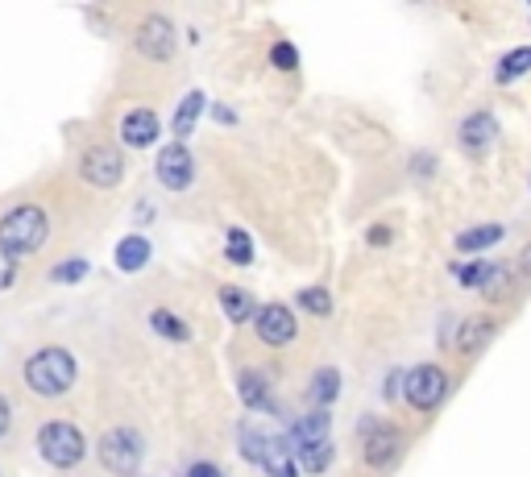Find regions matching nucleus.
<instances>
[{"instance_id":"f257e3e1","label":"nucleus","mask_w":531,"mask_h":477,"mask_svg":"<svg viewBox=\"0 0 531 477\" xmlns=\"http://www.w3.org/2000/svg\"><path fill=\"white\" fill-rule=\"evenodd\" d=\"M25 386L34 390L42 399H54V395H67L75 386V357L67 349H42L25 361Z\"/></svg>"},{"instance_id":"f03ea898","label":"nucleus","mask_w":531,"mask_h":477,"mask_svg":"<svg viewBox=\"0 0 531 477\" xmlns=\"http://www.w3.org/2000/svg\"><path fill=\"white\" fill-rule=\"evenodd\" d=\"M46 233H50L46 212L34 208V204L13 208L5 220H0V245H5L13 258L17 254H38V249L46 245Z\"/></svg>"},{"instance_id":"7ed1b4c3","label":"nucleus","mask_w":531,"mask_h":477,"mask_svg":"<svg viewBox=\"0 0 531 477\" xmlns=\"http://www.w3.org/2000/svg\"><path fill=\"white\" fill-rule=\"evenodd\" d=\"M38 448H42V457L54 469H75L83 461V453H88L83 432L75 424H67V419H54V424H46L42 436H38Z\"/></svg>"},{"instance_id":"20e7f679","label":"nucleus","mask_w":531,"mask_h":477,"mask_svg":"<svg viewBox=\"0 0 531 477\" xmlns=\"http://www.w3.org/2000/svg\"><path fill=\"white\" fill-rule=\"evenodd\" d=\"M403 399L415 411H436L444 399H449V374H444L440 366H415V370H407Z\"/></svg>"},{"instance_id":"39448f33","label":"nucleus","mask_w":531,"mask_h":477,"mask_svg":"<svg viewBox=\"0 0 531 477\" xmlns=\"http://www.w3.org/2000/svg\"><path fill=\"white\" fill-rule=\"evenodd\" d=\"M142 453H146V444L133 428H113L100 440V461L108 473H133L142 465Z\"/></svg>"},{"instance_id":"423d86ee","label":"nucleus","mask_w":531,"mask_h":477,"mask_svg":"<svg viewBox=\"0 0 531 477\" xmlns=\"http://www.w3.org/2000/svg\"><path fill=\"white\" fill-rule=\"evenodd\" d=\"M79 175L88 179L92 187L108 191V187H117L125 179V158H121L117 146H92L88 154H83V162H79Z\"/></svg>"},{"instance_id":"0eeeda50","label":"nucleus","mask_w":531,"mask_h":477,"mask_svg":"<svg viewBox=\"0 0 531 477\" xmlns=\"http://www.w3.org/2000/svg\"><path fill=\"white\" fill-rule=\"evenodd\" d=\"M361 432H366V465L370 469H390L399 461L403 453V432L395 424H374V419H366L361 424Z\"/></svg>"},{"instance_id":"6e6552de","label":"nucleus","mask_w":531,"mask_h":477,"mask_svg":"<svg viewBox=\"0 0 531 477\" xmlns=\"http://www.w3.org/2000/svg\"><path fill=\"white\" fill-rule=\"evenodd\" d=\"M154 166H158V183H162L166 191H183V187H191V179H195V158L187 154L183 142L166 146V150L158 154Z\"/></svg>"},{"instance_id":"1a4fd4ad","label":"nucleus","mask_w":531,"mask_h":477,"mask_svg":"<svg viewBox=\"0 0 531 477\" xmlns=\"http://www.w3.org/2000/svg\"><path fill=\"white\" fill-rule=\"evenodd\" d=\"M137 50L146 54V59H154V63H166L175 54V25L166 21V17H146L142 21V30H137Z\"/></svg>"},{"instance_id":"9d476101","label":"nucleus","mask_w":531,"mask_h":477,"mask_svg":"<svg viewBox=\"0 0 531 477\" xmlns=\"http://www.w3.org/2000/svg\"><path fill=\"white\" fill-rule=\"evenodd\" d=\"M254 324H258V336L266 345H291L295 341V316H291V307H283V303L258 307Z\"/></svg>"},{"instance_id":"9b49d317","label":"nucleus","mask_w":531,"mask_h":477,"mask_svg":"<svg viewBox=\"0 0 531 477\" xmlns=\"http://www.w3.org/2000/svg\"><path fill=\"white\" fill-rule=\"evenodd\" d=\"M498 142V121H494V112H473V117L461 121V150L465 154H486L490 146Z\"/></svg>"},{"instance_id":"f8f14e48","label":"nucleus","mask_w":531,"mask_h":477,"mask_svg":"<svg viewBox=\"0 0 531 477\" xmlns=\"http://www.w3.org/2000/svg\"><path fill=\"white\" fill-rule=\"evenodd\" d=\"M241 453L254 461V465H270L274 457H283V453H291V440H278V436H270V432H258V428H241Z\"/></svg>"},{"instance_id":"ddd939ff","label":"nucleus","mask_w":531,"mask_h":477,"mask_svg":"<svg viewBox=\"0 0 531 477\" xmlns=\"http://www.w3.org/2000/svg\"><path fill=\"white\" fill-rule=\"evenodd\" d=\"M158 133H162V125H158L154 112H146V108H133L129 117L121 121V142L133 146V150L154 146V137H158Z\"/></svg>"},{"instance_id":"4468645a","label":"nucleus","mask_w":531,"mask_h":477,"mask_svg":"<svg viewBox=\"0 0 531 477\" xmlns=\"http://www.w3.org/2000/svg\"><path fill=\"white\" fill-rule=\"evenodd\" d=\"M494 336V320H482V316H473V320H465L461 324V332L453 336V345H457V353H465V357H473L486 341Z\"/></svg>"},{"instance_id":"2eb2a0df","label":"nucleus","mask_w":531,"mask_h":477,"mask_svg":"<svg viewBox=\"0 0 531 477\" xmlns=\"http://www.w3.org/2000/svg\"><path fill=\"white\" fill-rule=\"evenodd\" d=\"M328 440V415L324 411H316V415H303L299 424L291 428V448L299 453V448H307V444H324Z\"/></svg>"},{"instance_id":"dca6fc26","label":"nucleus","mask_w":531,"mask_h":477,"mask_svg":"<svg viewBox=\"0 0 531 477\" xmlns=\"http://www.w3.org/2000/svg\"><path fill=\"white\" fill-rule=\"evenodd\" d=\"M502 224H478V229H465V233H457V249L461 254H482V249H490V245H498L502 241Z\"/></svg>"},{"instance_id":"f3484780","label":"nucleus","mask_w":531,"mask_h":477,"mask_svg":"<svg viewBox=\"0 0 531 477\" xmlns=\"http://www.w3.org/2000/svg\"><path fill=\"white\" fill-rule=\"evenodd\" d=\"M150 262V241L142 237V233H133V237H125L121 245H117V266L125 270V274H137Z\"/></svg>"},{"instance_id":"a211bd4d","label":"nucleus","mask_w":531,"mask_h":477,"mask_svg":"<svg viewBox=\"0 0 531 477\" xmlns=\"http://www.w3.org/2000/svg\"><path fill=\"white\" fill-rule=\"evenodd\" d=\"M204 104H208L204 92H187V96H183V104H179V112H175V137H179V142L195 133V121H200Z\"/></svg>"},{"instance_id":"6ab92c4d","label":"nucleus","mask_w":531,"mask_h":477,"mask_svg":"<svg viewBox=\"0 0 531 477\" xmlns=\"http://www.w3.org/2000/svg\"><path fill=\"white\" fill-rule=\"evenodd\" d=\"M531 71V46H519V50H511V54H502V63H498V71H494V83H515L519 75H527Z\"/></svg>"},{"instance_id":"aec40b11","label":"nucleus","mask_w":531,"mask_h":477,"mask_svg":"<svg viewBox=\"0 0 531 477\" xmlns=\"http://www.w3.org/2000/svg\"><path fill=\"white\" fill-rule=\"evenodd\" d=\"M220 307H225V316H229L233 324H241V320H249V316H258V312H254V299H249V291H241V287H225V291H220Z\"/></svg>"},{"instance_id":"412c9836","label":"nucleus","mask_w":531,"mask_h":477,"mask_svg":"<svg viewBox=\"0 0 531 477\" xmlns=\"http://www.w3.org/2000/svg\"><path fill=\"white\" fill-rule=\"evenodd\" d=\"M337 395H341V374L337 370H320L316 378H312V399L320 403V407H328V403H337Z\"/></svg>"},{"instance_id":"4be33fe9","label":"nucleus","mask_w":531,"mask_h":477,"mask_svg":"<svg viewBox=\"0 0 531 477\" xmlns=\"http://www.w3.org/2000/svg\"><path fill=\"white\" fill-rule=\"evenodd\" d=\"M299 465H303V473H324L328 465H332V440H324V444H307V448H299Z\"/></svg>"},{"instance_id":"5701e85b","label":"nucleus","mask_w":531,"mask_h":477,"mask_svg":"<svg viewBox=\"0 0 531 477\" xmlns=\"http://www.w3.org/2000/svg\"><path fill=\"white\" fill-rule=\"evenodd\" d=\"M490 270H494V262H461V266H453V278H457L461 287H469V291H482Z\"/></svg>"},{"instance_id":"b1692460","label":"nucleus","mask_w":531,"mask_h":477,"mask_svg":"<svg viewBox=\"0 0 531 477\" xmlns=\"http://www.w3.org/2000/svg\"><path fill=\"white\" fill-rule=\"evenodd\" d=\"M237 386H241L245 407H270V386H266V378H258V374H241Z\"/></svg>"},{"instance_id":"393cba45","label":"nucleus","mask_w":531,"mask_h":477,"mask_svg":"<svg viewBox=\"0 0 531 477\" xmlns=\"http://www.w3.org/2000/svg\"><path fill=\"white\" fill-rule=\"evenodd\" d=\"M150 324H154V332H158V336H166V341H187V336H191V328H187L179 316L162 312V307H158V312L150 316Z\"/></svg>"},{"instance_id":"a878e982","label":"nucleus","mask_w":531,"mask_h":477,"mask_svg":"<svg viewBox=\"0 0 531 477\" xmlns=\"http://www.w3.org/2000/svg\"><path fill=\"white\" fill-rule=\"evenodd\" d=\"M225 254H229V262H233V266H249V262H254V241H249V233H245V229H233V233H229Z\"/></svg>"},{"instance_id":"bb28decb","label":"nucleus","mask_w":531,"mask_h":477,"mask_svg":"<svg viewBox=\"0 0 531 477\" xmlns=\"http://www.w3.org/2000/svg\"><path fill=\"white\" fill-rule=\"evenodd\" d=\"M299 307H303V312H312V316H328L332 312V295L324 287H307V291H299Z\"/></svg>"},{"instance_id":"cd10ccee","label":"nucleus","mask_w":531,"mask_h":477,"mask_svg":"<svg viewBox=\"0 0 531 477\" xmlns=\"http://www.w3.org/2000/svg\"><path fill=\"white\" fill-rule=\"evenodd\" d=\"M511 278H515V270H511V266L494 262V270H490V278H486L482 295H490V299H502V295H507V287H511Z\"/></svg>"},{"instance_id":"c85d7f7f","label":"nucleus","mask_w":531,"mask_h":477,"mask_svg":"<svg viewBox=\"0 0 531 477\" xmlns=\"http://www.w3.org/2000/svg\"><path fill=\"white\" fill-rule=\"evenodd\" d=\"M83 274H88V262H83V258H71V262H63V266H54V283H79V278Z\"/></svg>"},{"instance_id":"c756f323","label":"nucleus","mask_w":531,"mask_h":477,"mask_svg":"<svg viewBox=\"0 0 531 477\" xmlns=\"http://www.w3.org/2000/svg\"><path fill=\"white\" fill-rule=\"evenodd\" d=\"M270 59H274L278 71H295V67H299V50H295L291 42H278V46L270 50Z\"/></svg>"},{"instance_id":"7c9ffc66","label":"nucleus","mask_w":531,"mask_h":477,"mask_svg":"<svg viewBox=\"0 0 531 477\" xmlns=\"http://www.w3.org/2000/svg\"><path fill=\"white\" fill-rule=\"evenodd\" d=\"M13 274H17V266H13V254L5 245H0V291H5L9 283H13Z\"/></svg>"},{"instance_id":"2f4dec72","label":"nucleus","mask_w":531,"mask_h":477,"mask_svg":"<svg viewBox=\"0 0 531 477\" xmlns=\"http://www.w3.org/2000/svg\"><path fill=\"white\" fill-rule=\"evenodd\" d=\"M411 166H415V171L428 179V175L436 171V154H415V158H411Z\"/></svg>"},{"instance_id":"473e14b6","label":"nucleus","mask_w":531,"mask_h":477,"mask_svg":"<svg viewBox=\"0 0 531 477\" xmlns=\"http://www.w3.org/2000/svg\"><path fill=\"white\" fill-rule=\"evenodd\" d=\"M187 477H220V469H216L212 461H195V465L187 469Z\"/></svg>"},{"instance_id":"72a5a7b5","label":"nucleus","mask_w":531,"mask_h":477,"mask_svg":"<svg viewBox=\"0 0 531 477\" xmlns=\"http://www.w3.org/2000/svg\"><path fill=\"white\" fill-rule=\"evenodd\" d=\"M515 270H519L523 278H531V245H523V254H519V262H515Z\"/></svg>"},{"instance_id":"f704fd0d","label":"nucleus","mask_w":531,"mask_h":477,"mask_svg":"<svg viewBox=\"0 0 531 477\" xmlns=\"http://www.w3.org/2000/svg\"><path fill=\"white\" fill-rule=\"evenodd\" d=\"M9 419H13V411H9V399H5V395H0V436H5V432H9Z\"/></svg>"},{"instance_id":"c9c22d12","label":"nucleus","mask_w":531,"mask_h":477,"mask_svg":"<svg viewBox=\"0 0 531 477\" xmlns=\"http://www.w3.org/2000/svg\"><path fill=\"white\" fill-rule=\"evenodd\" d=\"M386 241H390V229H382V224L370 229V245H386Z\"/></svg>"},{"instance_id":"e433bc0d","label":"nucleus","mask_w":531,"mask_h":477,"mask_svg":"<svg viewBox=\"0 0 531 477\" xmlns=\"http://www.w3.org/2000/svg\"><path fill=\"white\" fill-rule=\"evenodd\" d=\"M216 121H220V125H233L237 117H233V112H229V108H216Z\"/></svg>"}]
</instances>
